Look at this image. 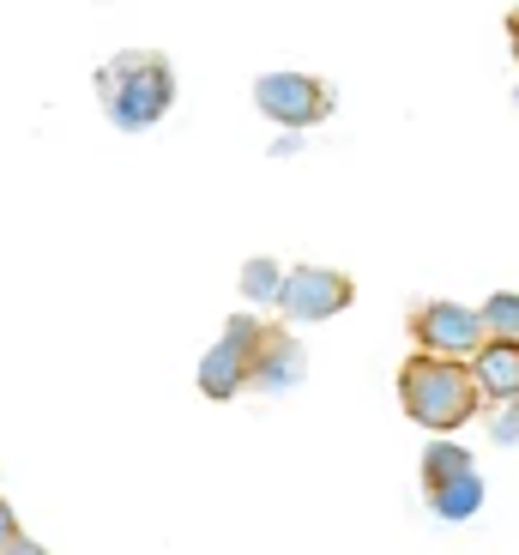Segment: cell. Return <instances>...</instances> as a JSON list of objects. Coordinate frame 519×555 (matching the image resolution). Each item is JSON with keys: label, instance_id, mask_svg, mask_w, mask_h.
Here are the masks:
<instances>
[{"label": "cell", "instance_id": "2e32d148", "mask_svg": "<svg viewBox=\"0 0 519 555\" xmlns=\"http://www.w3.org/2000/svg\"><path fill=\"white\" fill-rule=\"evenodd\" d=\"M7 555H49V550H42V543H30V538H18V543H13V550H7Z\"/></svg>", "mask_w": 519, "mask_h": 555}, {"label": "cell", "instance_id": "5b68a950", "mask_svg": "<svg viewBox=\"0 0 519 555\" xmlns=\"http://www.w3.org/2000/svg\"><path fill=\"white\" fill-rule=\"evenodd\" d=\"M356 302V278L333 272V266H296L284 272V291H278V308L296 320V326H314V320H333Z\"/></svg>", "mask_w": 519, "mask_h": 555}, {"label": "cell", "instance_id": "52a82bcc", "mask_svg": "<svg viewBox=\"0 0 519 555\" xmlns=\"http://www.w3.org/2000/svg\"><path fill=\"white\" fill-rule=\"evenodd\" d=\"M302 369H309V357H302V345L290 338V326H267V320H260V345H254L248 387H260V392H290L296 380H302Z\"/></svg>", "mask_w": 519, "mask_h": 555}, {"label": "cell", "instance_id": "9a60e30c", "mask_svg": "<svg viewBox=\"0 0 519 555\" xmlns=\"http://www.w3.org/2000/svg\"><path fill=\"white\" fill-rule=\"evenodd\" d=\"M507 49H514V61H519V7L507 13Z\"/></svg>", "mask_w": 519, "mask_h": 555}, {"label": "cell", "instance_id": "8fae6325", "mask_svg": "<svg viewBox=\"0 0 519 555\" xmlns=\"http://www.w3.org/2000/svg\"><path fill=\"white\" fill-rule=\"evenodd\" d=\"M478 320H483L490 338H519V291H495L490 302L478 308Z\"/></svg>", "mask_w": 519, "mask_h": 555}, {"label": "cell", "instance_id": "30bf717a", "mask_svg": "<svg viewBox=\"0 0 519 555\" xmlns=\"http://www.w3.org/2000/svg\"><path fill=\"white\" fill-rule=\"evenodd\" d=\"M465 472H478V465H471V453H465L459 441H429L423 447V495L441 489V483H453V477H465Z\"/></svg>", "mask_w": 519, "mask_h": 555}, {"label": "cell", "instance_id": "4fadbf2b", "mask_svg": "<svg viewBox=\"0 0 519 555\" xmlns=\"http://www.w3.org/2000/svg\"><path fill=\"white\" fill-rule=\"evenodd\" d=\"M490 429H495V441H502V447H514V441H519V404H495V423H490Z\"/></svg>", "mask_w": 519, "mask_h": 555}, {"label": "cell", "instance_id": "5bb4252c", "mask_svg": "<svg viewBox=\"0 0 519 555\" xmlns=\"http://www.w3.org/2000/svg\"><path fill=\"white\" fill-rule=\"evenodd\" d=\"M18 538H25V531H18V514H13V501L0 495V555L13 550V543H18Z\"/></svg>", "mask_w": 519, "mask_h": 555}, {"label": "cell", "instance_id": "8992f818", "mask_svg": "<svg viewBox=\"0 0 519 555\" xmlns=\"http://www.w3.org/2000/svg\"><path fill=\"white\" fill-rule=\"evenodd\" d=\"M254 345H260V320H254V314H230L224 338L199 357V392H206V399H236V392L248 387Z\"/></svg>", "mask_w": 519, "mask_h": 555}, {"label": "cell", "instance_id": "3957f363", "mask_svg": "<svg viewBox=\"0 0 519 555\" xmlns=\"http://www.w3.org/2000/svg\"><path fill=\"white\" fill-rule=\"evenodd\" d=\"M254 109L267 121L290 127V133H309V127H321L338 109V91L321 73H260L254 79Z\"/></svg>", "mask_w": 519, "mask_h": 555}, {"label": "cell", "instance_id": "6da1fadb", "mask_svg": "<svg viewBox=\"0 0 519 555\" xmlns=\"http://www.w3.org/2000/svg\"><path fill=\"white\" fill-rule=\"evenodd\" d=\"M91 85H98V103L115 121V133H152L176 109V67L157 49H121L91 73Z\"/></svg>", "mask_w": 519, "mask_h": 555}, {"label": "cell", "instance_id": "7a4b0ae2", "mask_svg": "<svg viewBox=\"0 0 519 555\" xmlns=\"http://www.w3.org/2000/svg\"><path fill=\"white\" fill-rule=\"evenodd\" d=\"M399 404H405L411 423H423L429 435L447 441L453 429H465L471 416H478L483 392L471 380V362H453V357H405L399 369Z\"/></svg>", "mask_w": 519, "mask_h": 555}, {"label": "cell", "instance_id": "277c9868", "mask_svg": "<svg viewBox=\"0 0 519 555\" xmlns=\"http://www.w3.org/2000/svg\"><path fill=\"white\" fill-rule=\"evenodd\" d=\"M411 338H417L423 357L465 362V357H478L490 333H483L478 308H465V302H417L411 308Z\"/></svg>", "mask_w": 519, "mask_h": 555}, {"label": "cell", "instance_id": "9c48e42d", "mask_svg": "<svg viewBox=\"0 0 519 555\" xmlns=\"http://www.w3.org/2000/svg\"><path fill=\"white\" fill-rule=\"evenodd\" d=\"M429 507H436V519H471L483 507V477L478 472H465V477H453V483H441V489H429Z\"/></svg>", "mask_w": 519, "mask_h": 555}, {"label": "cell", "instance_id": "7c38bea8", "mask_svg": "<svg viewBox=\"0 0 519 555\" xmlns=\"http://www.w3.org/2000/svg\"><path fill=\"white\" fill-rule=\"evenodd\" d=\"M278 291H284L278 260H267V254H260V260L242 266V296H248V302H278Z\"/></svg>", "mask_w": 519, "mask_h": 555}, {"label": "cell", "instance_id": "ba28073f", "mask_svg": "<svg viewBox=\"0 0 519 555\" xmlns=\"http://www.w3.org/2000/svg\"><path fill=\"white\" fill-rule=\"evenodd\" d=\"M471 380L483 399L519 404V338H483V350L471 357Z\"/></svg>", "mask_w": 519, "mask_h": 555}]
</instances>
